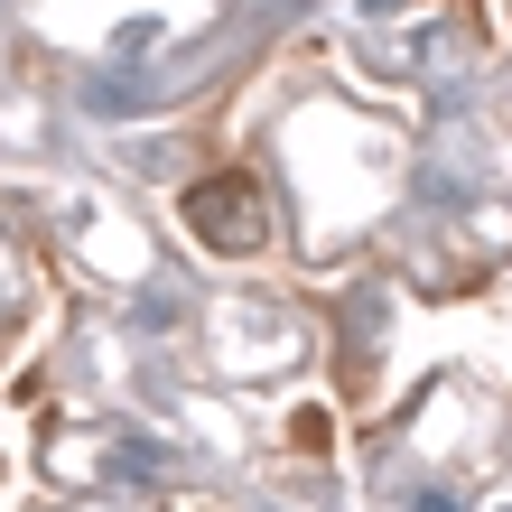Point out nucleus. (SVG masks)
Here are the masks:
<instances>
[{"label": "nucleus", "mask_w": 512, "mask_h": 512, "mask_svg": "<svg viewBox=\"0 0 512 512\" xmlns=\"http://www.w3.org/2000/svg\"><path fill=\"white\" fill-rule=\"evenodd\" d=\"M187 233L205 252H224V261H243L270 243V196H261V177H205V187H187Z\"/></svg>", "instance_id": "nucleus-1"}]
</instances>
